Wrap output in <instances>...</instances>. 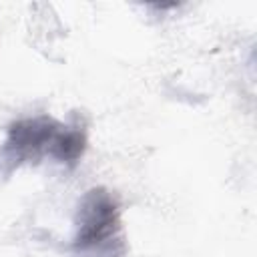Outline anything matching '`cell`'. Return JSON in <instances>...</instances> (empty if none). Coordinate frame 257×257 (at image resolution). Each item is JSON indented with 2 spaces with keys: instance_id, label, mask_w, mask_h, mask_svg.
<instances>
[{
  "instance_id": "cell-1",
  "label": "cell",
  "mask_w": 257,
  "mask_h": 257,
  "mask_svg": "<svg viewBox=\"0 0 257 257\" xmlns=\"http://www.w3.org/2000/svg\"><path fill=\"white\" fill-rule=\"evenodd\" d=\"M72 251L78 257H124L120 207L110 191L94 187L84 193L76 211Z\"/></svg>"
},
{
  "instance_id": "cell-2",
  "label": "cell",
  "mask_w": 257,
  "mask_h": 257,
  "mask_svg": "<svg viewBox=\"0 0 257 257\" xmlns=\"http://www.w3.org/2000/svg\"><path fill=\"white\" fill-rule=\"evenodd\" d=\"M60 126L62 124L58 120L46 114L14 120L8 126L2 147L4 161H8L10 167H18L22 163H36L40 157L48 155Z\"/></svg>"
},
{
  "instance_id": "cell-3",
  "label": "cell",
  "mask_w": 257,
  "mask_h": 257,
  "mask_svg": "<svg viewBox=\"0 0 257 257\" xmlns=\"http://www.w3.org/2000/svg\"><path fill=\"white\" fill-rule=\"evenodd\" d=\"M86 151V133L84 128L76 124H62L56 133L48 157H52L56 163H62L66 167H74Z\"/></svg>"
}]
</instances>
